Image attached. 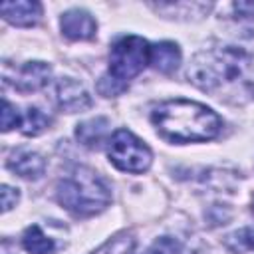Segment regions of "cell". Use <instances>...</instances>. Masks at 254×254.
<instances>
[{
    "mask_svg": "<svg viewBox=\"0 0 254 254\" xmlns=\"http://www.w3.org/2000/svg\"><path fill=\"white\" fill-rule=\"evenodd\" d=\"M151 119L161 137L173 143H192L214 139L222 127L220 117L206 105L189 99L159 103Z\"/></svg>",
    "mask_w": 254,
    "mask_h": 254,
    "instance_id": "7a4b0ae2",
    "label": "cell"
},
{
    "mask_svg": "<svg viewBox=\"0 0 254 254\" xmlns=\"http://www.w3.org/2000/svg\"><path fill=\"white\" fill-rule=\"evenodd\" d=\"M20 194H18V189H12L8 185H2V210L8 212L12 206H16Z\"/></svg>",
    "mask_w": 254,
    "mask_h": 254,
    "instance_id": "ac0fdd59",
    "label": "cell"
},
{
    "mask_svg": "<svg viewBox=\"0 0 254 254\" xmlns=\"http://www.w3.org/2000/svg\"><path fill=\"white\" fill-rule=\"evenodd\" d=\"M52 75V67L44 62H28L18 69L16 87L20 91H38L42 89Z\"/></svg>",
    "mask_w": 254,
    "mask_h": 254,
    "instance_id": "30bf717a",
    "label": "cell"
},
{
    "mask_svg": "<svg viewBox=\"0 0 254 254\" xmlns=\"http://www.w3.org/2000/svg\"><path fill=\"white\" fill-rule=\"evenodd\" d=\"M149 254H161V252H149Z\"/></svg>",
    "mask_w": 254,
    "mask_h": 254,
    "instance_id": "ffe728a7",
    "label": "cell"
},
{
    "mask_svg": "<svg viewBox=\"0 0 254 254\" xmlns=\"http://www.w3.org/2000/svg\"><path fill=\"white\" fill-rule=\"evenodd\" d=\"M8 167L24 179H40L46 171V161H44L42 155H38L34 151L18 149L8 159Z\"/></svg>",
    "mask_w": 254,
    "mask_h": 254,
    "instance_id": "9c48e42d",
    "label": "cell"
},
{
    "mask_svg": "<svg viewBox=\"0 0 254 254\" xmlns=\"http://www.w3.org/2000/svg\"><path fill=\"white\" fill-rule=\"evenodd\" d=\"M56 99H58V105L64 111H69V113L83 111V109H87L91 105V97L85 91V87L79 81L69 79V77H62L58 81Z\"/></svg>",
    "mask_w": 254,
    "mask_h": 254,
    "instance_id": "8992f818",
    "label": "cell"
},
{
    "mask_svg": "<svg viewBox=\"0 0 254 254\" xmlns=\"http://www.w3.org/2000/svg\"><path fill=\"white\" fill-rule=\"evenodd\" d=\"M149 64L161 73H173L181 64V50L173 42H159L151 46Z\"/></svg>",
    "mask_w": 254,
    "mask_h": 254,
    "instance_id": "8fae6325",
    "label": "cell"
},
{
    "mask_svg": "<svg viewBox=\"0 0 254 254\" xmlns=\"http://www.w3.org/2000/svg\"><path fill=\"white\" fill-rule=\"evenodd\" d=\"M0 12L4 20L14 26H34L42 16V6L32 0H16V2H2Z\"/></svg>",
    "mask_w": 254,
    "mask_h": 254,
    "instance_id": "ba28073f",
    "label": "cell"
},
{
    "mask_svg": "<svg viewBox=\"0 0 254 254\" xmlns=\"http://www.w3.org/2000/svg\"><path fill=\"white\" fill-rule=\"evenodd\" d=\"M234 10L240 16H254V2H234Z\"/></svg>",
    "mask_w": 254,
    "mask_h": 254,
    "instance_id": "d6986e66",
    "label": "cell"
},
{
    "mask_svg": "<svg viewBox=\"0 0 254 254\" xmlns=\"http://www.w3.org/2000/svg\"><path fill=\"white\" fill-rule=\"evenodd\" d=\"M226 246L232 252H248L254 248V226H244L226 238Z\"/></svg>",
    "mask_w": 254,
    "mask_h": 254,
    "instance_id": "9a60e30c",
    "label": "cell"
},
{
    "mask_svg": "<svg viewBox=\"0 0 254 254\" xmlns=\"http://www.w3.org/2000/svg\"><path fill=\"white\" fill-rule=\"evenodd\" d=\"M60 24H62L64 36L69 40H91L95 36V28H97L91 14L85 10H79V8L67 10L62 16Z\"/></svg>",
    "mask_w": 254,
    "mask_h": 254,
    "instance_id": "52a82bcc",
    "label": "cell"
},
{
    "mask_svg": "<svg viewBox=\"0 0 254 254\" xmlns=\"http://www.w3.org/2000/svg\"><path fill=\"white\" fill-rule=\"evenodd\" d=\"M50 125V117L46 113H42L38 107H30L24 115H22V123H20V129L24 135H40L48 129Z\"/></svg>",
    "mask_w": 254,
    "mask_h": 254,
    "instance_id": "5bb4252c",
    "label": "cell"
},
{
    "mask_svg": "<svg viewBox=\"0 0 254 254\" xmlns=\"http://www.w3.org/2000/svg\"><path fill=\"white\" fill-rule=\"evenodd\" d=\"M20 123H22V115L18 113V109L8 99H4L2 101V131H10L14 127H20Z\"/></svg>",
    "mask_w": 254,
    "mask_h": 254,
    "instance_id": "e0dca14e",
    "label": "cell"
},
{
    "mask_svg": "<svg viewBox=\"0 0 254 254\" xmlns=\"http://www.w3.org/2000/svg\"><path fill=\"white\" fill-rule=\"evenodd\" d=\"M189 79L220 99L244 103L254 99V52L222 46L198 52L187 69Z\"/></svg>",
    "mask_w": 254,
    "mask_h": 254,
    "instance_id": "6da1fadb",
    "label": "cell"
},
{
    "mask_svg": "<svg viewBox=\"0 0 254 254\" xmlns=\"http://www.w3.org/2000/svg\"><path fill=\"white\" fill-rule=\"evenodd\" d=\"M109 161L125 173H143L151 167V149L127 129H117L107 143Z\"/></svg>",
    "mask_w": 254,
    "mask_h": 254,
    "instance_id": "5b68a950",
    "label": "cell"
},
{
    "mask_svg": "<svg viewBox=\"0 0 254 254\" xmlns=\"http://www.w3.org/2000/svg\"><path fill=\"white\" fill-rule=\"evenodd\" d=\"M252 214H254V204H252Z\"/></svg>",
    "mask_w": 254,
    "mask_h": 254,
    "instance_id": "44dd1931",
    "label": "cell"
},
{
    "mask_svg": "<svg viewBox=\"0 0 254 254\" xmlns=\"http://www.w3.org/2000/svg\"><path fill=\"white\" fill-rule=\"evenodd\" d=\"M107 131H109V121L105 117H95V119H89V121L79 123L77 129H75V135H77V139L85 147L97 149L105 141Z\"/></svg>",
    "mask_w": 254,
    "mask_h": 254,
    "instance_id": "7c38bea8",
    "label": "cell"
},
{
    "mask_svg": "<svg viewBox=\"0 0 254 254\" xmlns=\"http://www.w3.org/2000/svg\"><path fill=\"white\" fill-rule=\"evenodd\" d=\"M22 244L30 254H52L56 250L54 240L50 236H46L40 230V226H36V224L26 228V232L22 236Z\"/></svg>",
    "mask_w": 254,
    "mask_h": 254,
    "instance_id": "4fadbf2b",
    "label": "cell"
},
{
    "mask_svg": "<svg viewBox=\"0 0 254 254\" xmlns=\"http://www.w3.org/2000/svg\"><path fill=\"white\" fill-rule=\"evenodd\" d=\"M133 248H135V238L131 234H119V236L107 240L93 254H131Z\"/></svg>",
    "mask_w": 254,
    "mask_h": 254,
    "instance_id": "2e32d148",
    "label": "cell"
},
{
    "mask_svg": "<svg viewBox=\"0 0 254 254\" xmlns=\"http://www.w3.org/2000/svg\"><path fill=\"white\" fill-rule=\"evenodd\" d=\"M151 46L139 36H125L117 40L109 52V73L117 81H129L149 64Z\"/></svg>",
    "mask_w": 254,
    "mask_h": 254,
    "instance_id": "277c9868",
    "label": "cell"
},
{
    "mask_svg": "<svg viewBox=\"0 0 254 254\" xmlns=\"http://www.w3.org/2000/svg\"><path fill=\"white\" fill-rule=\"evenodd\" d=\"M58 200L75 216H91L109 204L111 192L97 173L79 167L58 183Z\"/></svg>",
    "mask_w": 254,
    "mask_h": 254,
    "instance_id": "3957f363",
    "label": "cell"
}]
</instances>
